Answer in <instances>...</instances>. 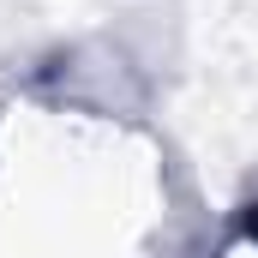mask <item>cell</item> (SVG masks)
<instances>
[{"label":"cell","instance_id":"6da1fadb","mask_svg":"<svg viewBox=\"0 0 258 258\" xmlns=\"http://www.w3.org/2000/svg\"><path fill=\"white\" fill-rule=\"evenodd\" d=\"M252 234H258V216H252Z\"/></svg>","mask_w":258,"mask_h":258}]
</instances>
